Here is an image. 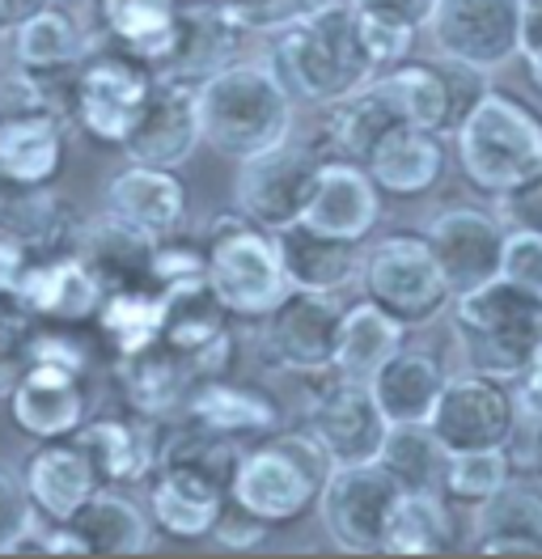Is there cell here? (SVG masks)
<instances>
[{"label":"cell","instance_id":"6da1fadb","mask_svg":"<svg viewBox=\"0 0 542 559\" xmlns=\"http://www.w3.org/2000/svg\"><path fill=\"white\" fill-rule=\"evenodd\" d=\"M200 140L229 162H246L293 136V94L259 60H229L196 81Z\"/></svg>","mask_w":542,"mask_h":559},{"label":"cell","instance_id":"7a4b0ae2","mask_svg":"<svg viewBox=\"0 0 542 559\" xmlns=\"http://www.w3.org/2000/svg\"><path fill=\"white\" fill-rule=\"evenodd\" d=\"M453 153L474 191L505 200L542 178V115L517 94L483 90L453 119Z\"/></svg>","mask_w":542,"mask_h":559},{"label":"cell","instance_id":"3957f363","mask_svg":"<svg viewBox=\"0 0 542 559\" xmlns=\"http://www.w3.org/2000/svg\"><path fill=\"white\" fill-rule=\"evenodd\" d=\"M271 72L284 81L293 98L314 106L335 103L377 76L369 51L361 43L356 13L343 0H331L302 22L275 31Z\"/></svg>","mask_w":542,"mask_h":559},{"label":"cell","instance_id":"277c9868","mask_svg":"<svg viewBox=\"0 0 542 559\" xmlns=\"http://www.w3.org/2000/svg\"><path fill=\"white\" fill-rule=\"evenodd\" d=\"M453 340L467 356V369L487 378L517 382L526 360L542 344V301L508 280H487L458 293L453 301Z\"/></svg>","mask_w":542,"mask_h":559},{"label":"cell","instance_id":"5b68a950","mask_svg":"<svg viewBox=\"0 0 542 559\" xmlns=\"http://www.w3.org/2000/svg\"><path fill=\"white\" fill-rule=\"evenodd\" d=\"M327 475H331V462L318 450V441L309 432H284L229 462L225 496L229 504L259 522L288 525L305 509H314Z\"/></svg>","mask_w":542,"mask_h":559},{"label":"cell","instance_id":"8992f818","mask_svg":"<svg viewBox=\"0 0 542 559\" xmlns=\"http://www.w3.org/2000/svg\"><path fill=\"white\" fill-rule=\"evenodd\" d=\"M203 280H208L212 297L225 306V314L250 318V322H263L288 293V276H284V263H280L275 234L259 229L241 212L221 216L208 229Z\"/></svg>","mask_w":542,"mask_h":559},{"label":"cell","instance_id":"52a82bcc","mask_svg":"<svg viewBox=\"0 0 542 559\" xmlns=\"http://www.w3.org/2000/svg\"><path fill=\"white\" fill-rule=\"evenodd\" d=\"M356 284L403 326H424L453 301L424 234H390L361 254Z\"/></svg>","mask_w":542,"mask_h":559},{"label":"cell","instance_id":"ba28073f","mask_svg":"<svg viewBox=\"0 0 542 559\" xmlns=\"http://www.w3.org/2000/svg\"><path fill=\"white\" fill-rule=\"evenodd\" d=\"M403 496V484L381 462L331 466L327 484L318 491V518L327 538L347 556H381L390 513Z\"/></svg>","mask_w":542,"mask_h":559},{"label":"cell","instance_id":"9c48e42d","mask_svg":"<svg viewBox=\"0 0 542 559\" xmlns=\"http://www.w3.org/2000/svg\"><path fill=\"white\" fill-rule=\"evenodd\" d=\"M512 419H517L512 382L487 378L479 369H462L445 378L424 428L433 432V441L445 454H467V450H505Z\"/></svg>","mask_w":542,"mask_h":559},{"label":"cell","instance_id":"30bf717a","mask_svg":"<svg viewBox=\"0 0 542 559\" xmlns=\"http://www.w3.org/2000/svg\"><path fill=\"white\" fill-rule=\"evenodd\" d=\"M424 31L449 64L500 72L521 56V0H437Z\"/></svg>","mask_w":542,"mask_h":559},{"label":"cell","instance_id":"8fae6325","mask_svg":"<svg viewBox=\"0 0 542 559\" xmlns=\"http://www.w3.org/2000/svg\"><path fill=\"white\" fill-rule=\"evenodd\" d=\"M318 162H322L318 148L293 144V140L237 162V212L246 221H255L259 229H268V234H280V229L297 225L305 212V200L314 191V178H318Z\"/></svg>","mask_w":542,"mask_h":559},{"label":"cell","instance_id":"7c38bea8","mask_svg":"<svg viewBox=\"0 0 542 559\" xmlns=\"http://www.w3.org/2000/svg\"><path fill=\"white\" fill-rule=\"evenodd\" d=\"M153 90V69L128 51L85 56L72 81V115L102 144H123Z\"/></svg>","mask_w":542,"mask_h":559},{"label":"cell","instance_id":"4fadbf2b","mask_svg":"<svg viewBox=\"0 0 542 559\" xmlns=\"http://www.w3.org/2000/svg\"><path fill=\"white\" fill-rule=\"evenodd\" d=\"M200 115H196V81L153 72V90L140 106V119L119 144L128 162L178 170L200 148Z\"/></svg>","mask_w":542,"mask_h":559},{"label":"cell","instance_id":"5bb4252c","mask_svg":"<svg viewBox=\"0 0 542 559\" xmlns=\"http://www.w3.org/2000/svg\"><path fill=\"white\" fill-rule=\"evenodd\" d=\"M386 432H390V424L377 412L365 382L335 373V382L322 385L309 403V437L318 441V450L327 454L331 466L377 462Z\"/></svg>","mask_w":542,"mask_h":559},{"label":"cell","instance_id":"9a60e30c","mask_svg":"<svg viewBox=\"0 0 542 559\" xmlns=\"http://www.w3.org/2000/svg\"><path fill=\"white\" fill-rule=\"evenodd\" d=\"M339 314H343L339 297L288 288L284 301L263 318L268 322V331H263L268 360L288 373H331Z\"/></svg>","mask_w":542,"mask_h":559},{"label":"cell","instance_id":"2e32d148","mask_svg":"<svg viewBox=\"0 0 542 559\" xmlns=\"http://www.w3.org/2000/svg\"><path fill=\"white\" fill-rule=\"evenodd\" d=\"M225 500L229 496H225L221 466H208L196 457H162L157 462L149 509H153V525L169 538H182V543L208 538Z\"/></svg>","mask_w":542,"mask_h":559},{"label":"cell","instance_id":"e0dca14e","mask_svg":"<svg viewBox=\"0 0 542 559\" xmlns=\"http://www.w3.org/2000/svg\"><path fill=\"white\" fill-rule=\"evenodd\" d=\"M505 221L483 209H449L437 212L424 229V242L437 259L449 293H467L500 276V246H505Z\"/></svg>","mask_w":542,"mask_h":559},{"label":"cell","instance_id":"ac0fdd59","mask_svg":"<svg viewBox=\"0 0 542 559\" xmlns=\"http://www.w3.org/2000/svg\"><path fill=\"white\" fill-rule=\"evenodd\" d=\"M377 221H381V191L373 187L369 170L343 157H322L297 225L335 242L361 246Z\"/></svg>","mask_w":542,"mask_h":559},{"label":"cell","instance_id":"d6986e66","mask_svg":"<svg viewBox=\"0 0 542 559\" xmlns=\"http://www.w3.org/2000/svg\"><path fill=\"white\" fill-rule=\"evenodd\" d=\"M102 280L72 254H47V259H31L26 272L17 276V288L9 297V306H17L26 318H51V322H85L98 314Z\"/></svg>","mask_w":542,"mask_h":559},{"label":"cell","instance_id":"ffe728a7","mask_svg":"<svg viewBox=\"0 0 542 559\" xmlns=\"http://www.w3.org/2000/svg\"><path fill=\"white\" fill-rule=\"evenodd\" d=\"M9 412L22 432H31L38 441H64L85 424V385L81 373L60 369V365H43L31 360L17 382L9 385Z\"/></svg>","mask_w":542,"mask_h":559},{"label":"cell","instance_id":"44dd1931","mask_svg":"<svg viewBox=\"0 0 542 559\" xmlns=\"http://www.w3.org/2000/svg\"><path fill=\"white\" fill-rule=\"evenodd\" d=\"M106 212L115 221H123L128 229H136L140 238L162 242V238H174L182 229L187 187L178 182L174 170L132 162L128 170H119L106 182Z\"/></svg>","mask_w":542,"mask_h":559},{"label":"cell","instance_id":"7402d4cb","mask_svg":"<svg viewBox=\"0 0 542 559\" xmlns=\"http://www.w3.org/2000/svg\"><path fill=\"white\" fill-rule=\"evenodd\" d=\"M373 187L386 195H428L445 175V148H440V132L415 128V123H394L386 128L381 140L369 148L365 157Z\"/></svg>","mask_w":542,"mask_h":559},{"label":"cell","instance_id":"603a6c76","mask_svg":"<svg viewBox=\"0 0 542 559\" xmlns=\"http://www.w3.org/2000/svg\"><path fill=\"white\" fill-rule=\"evenodd\" d=\"M471 551L479 556H542V491L508 479L483 504H474Z\"/></svg>","mask_w":542,"mask_h":559},{"label":"cell","instance_id":"cb8c5ba5","mask_svg":"<svg viewBox=\"0 0 542 559\" xmlns=\"http://www.w3.org/2000/svg\"><path fill=\"white\" fill-rule=\"evenodd\" d=\"M72 441L90 454L102 484H140L157 471V432H153V416L140 419H85Z\"/></svg>","mask_w":542,"mask_h":559},{"label":"cell","instance_id":"d4e9b609","mask_svg":"<svg viewBox=\"0 0 542 559\" xmlns=\"http://www.w3.org/2000/svg\"><path fill=\"white\" fill-rule=\"evenodd\" d=\"M98 471L90 454L72 441H47L43 450H34V457L26 462V475H22V488L31 496L34 513L51 518V522H68L94 491H98Z\"/></svg>","mask_w":542,"mask_h":559},{"label":"cell","instance_id":"484cf974","mask_svg":"<svg viewBox=\"0 0 542 559\" xmlns=\"http://www.w3.org/2000/svg\"><path fill=\"white\" fill-rule=\"evenodd\" d=\"M365 385H369L373 403L386 416V424H424L433 416V403L445 385V369L428 352H415L403 344L394 356H386L373 369V378Z\"/></svg>","mask_w":542,"mask_h":559},{"label":"cell","instance_id":"4316f807","mask_svg":"<svg viewBox=\"0 0 542 559\" xmlns=\"http://www.w3.org/2000/svg\"><path fill=\"white\" fill-rule=\"evenodd\" d=\"M246 35L229 17L225 4L203 0L191 9H178V38L174 51L162 64V76H182V81H203L208 72H216L221 64H229L237 51V38Z\"/></svg>","mask_w":542,"mask_h":559},{"label":"cell","instance_id":"83f0119b","mask_svg":"<svg viewBox=\"0 0 542 559\" xmlns=\"http://www.w3.org/2000/svg\"><path fill=\"white\" fill-rule=\"evenodd\" d=\"M60 162H64V128L56 110L34 106L0 119V178L47 187L60 175Z\"/></svg>","mask_w":542,"mask_h":559},{"label":"cell","instance_id":"f1b7e54d","mask_svg":"<svg viewBox=\"0 0 542 559\" xmlns=\"http://www.w3.org/2000/svg\"><path fill=\"white\" fill-rule=\"evenodd\" d=\"M275 246H280V263H284L288 288L339 297V293H347V288L356 284L361 246L335 242V238H322V234H309L305 225L280 229V234H275Z\"/></svg>","mask_w":542,"mask_h":559},{"label":"cell","instance_id":"f546056e","mask_svg":"<svg viewBox=\"0 0 542 559\" xmlns=\"http://www.w3.org/2000/svg\"><path fill=\"white\" fill-rule=\"evenodd\" d=\"M377 90L390 98L394 115L403 123L415 128H428V132H449L453 119H458V98H453V81L445 76V69L428 64V60H399L386 72L373 76Z\"/></svg>","mask_w":542,"mask_h":559},{"label":"cell","instance_id":"4dcf8cb0","mask_svg":"<svg viewBox=\"0 0 542 559\" xmlns=\"http://www.w3.org/2000/svg\"><path fill=\"white\" fill-rule=\"evenodd\" d=\"M394 123H403V119L394 115L390 98L377 90V81H369V85H361V90H352V94L322 106V148L318 153L365 166L369 148Z\"/></svg>","mask_w":542,"mask_h":559},{"label":"cell","instance_id":"1f68e13d","mask_svg":"<svg viewBox=\"0 0 542 559\" xmlns=\"http://www.w3.org/2000/svg\"><path fill=\"white\" fill-rule=\"evenodd\" d=\"M119 382H123L140 416H166L178 403H187L191 385L200 378L182 352H174L166 340H157L149 348L119 356Z\"/></svg>","mask_w":542,"mask_h":559},{"label":"cell","instance_id":"d6a6232c","mask_svg":"<svg viewBox=\"0 0 542 559\" xmlns=\"http://www.w3.org/2000/svg\"><path fill=\"white\" fill-rule=\"evenodd\" d=\"M406 326L394 322L381 306L365 301H352L343 306L335 331V356H331V373L339 378H352V382H369L373 369L403 348Z\"/></svg>","mask_w":542,"mask_h":559},{"label":"cell","instance_id":"836d02e7","mask_svg":"<svg viewBox=\"0 0 542 559\" xmlns=\"http://www.w3.org/2000/svg\"><path fill=\"white\" fill-rule=\"evenodd\" d=\"M187 412L191 419L216 432V437H250V432H271L280 407L275 399L255 390V385H237L225 382L221 373L216 378H200L187 394Z\"/></svg>","mask_w":542,"mask_h":559},{"label":"cell","instance_id":"e575fe53","mask_svg":"<svg viewBox=\"0 0 542 559\" xmlns=\"http://www.w3.org/2000/svg\"><path fill=\"white\" fill-rule=\"evenodd\" d=\"M149 250L153 242L128 229L123 221H115L110 212H102L98 221L76 229L72 254L102 280V288H128V284H144L149 280Z\"/></svg>","mask_w":542,"mask_h":559},{"label":"cell","instance_id":"d590c367","mask_svg":"<svg viewBox=\"0 0 542 559\" xmlns=\"http://www.w3.org/2000/svg\"><path fill=\"white\" fill-rule=\"evenodd\" d=\"M90 56V35L60 4H38L13 31V60L22 72H64Z\"/></svg>","mask_w":542,"mask_h":559},{"label":"cell","instance_id":"8d00e7d4","mask_svg":"<svg viewBox=\"0 0 542 559\" xmlns=\"http://www.w3.org/2000/svg\"><path fill=\"white\" fill-rule=\"evenodd\" d=\"M102 22L128 56L157 72L178 38V0H102Z\"/></svg>","mask_w":542,"mask_h":559},{"label":"cell","instance_id":"74e56055","mask_svg":"<svg viewBox=\"0 0 542 559\" xmlns=\"http://www.w3.org/2000/svg\"><path fill=\"white\" fill-rule=\"evenodd\" d=\"M68 525L81 534L90 556H144L149 543H153L149 518L136 509L132 500L102 488L68 518Z\"/></svg>","mask_w":542,"mask_h":559},{"label":"cell","instance_id":"f35d334b","mask_svg":"<svg viewBox=\"0 0 542 559\" xmlns=\"http://www.w3.org/2000/svg\"><path fill=\"white\" fill-rule=\"evenodd\" d=\"M458 547V522L440 491H403L390 525L381 556H449Z\"/></svg>","mask_w":542,"mask_h":559},{"label":"cell","instance_id":"ab89813d","mask_svg":"<svg viewBox=\"0 0 542 559\" xmlns=\"http://www.w3.org/2000/svg\"><path fill=\"white\" fill-rule=\"evenodd\" d=\"M106 340L115 344L119 356L140 352L149 344L162 340V326H166V297L162 288H144V284H128V288H110L102 297L98 314Z\"/></svg>","mask_w":542,"mask_h":559},{"label":"cell","instance_id":"60d3db41","mask_svg":"<svg viewBox=\"0 0 542 559\" xmlns=\"http://www.w3.org/2000/svg\"><path fill=\"white\" fill-rule=\"evenodd\" d=\"M377 462L403 484V491H440L445 450L424 424H390Z\"/></svg>","mask_w":542,"mask_h":559},{"label":"cell","instance_id":"b9f144b4","mask_svg":"<svg viewBox=\"0 0 542 559\" xmlns=\"http://www.w3.org/2000/svg\"><path fill=\"white\" fill-rule=\"evenodd\" d=\"M512 479L500 450H467V454H445V475H440V496L474 509L492 491H500Z\"/></svg>","mask_w":542,"mask_h":559},{"label":"cell","instance_id":"7bdbcfd3","mask_svg":"<svg viewBox=\"0 0 542 559\" xmlns=\"http://www.w3.org/2000/svg\"><path fill=\"white\" fill-rule=\"evenodd\" d=\"M500 454H505L512 479L542 484V403H530V399L517 394V419L508 428V441Z\"/></svg>","mask_w":542,"mask_h":559},{"label":"cell","instance_id":"ee69618b","mask_svg":"<svg viewBox=\"0 0 542 559\" xmlns=\"http://www.w3.org/2000/svg\"><path fill=\"white\" fill-rule=\"evenodd\" d=\"M500 280L517 284L521 293L542 301V234L530 229H505L500 246Z\"/></svg>","mask_w":542,"mask_h":559},{"label":"cell","instance_id":"f6af8a7d","mask_svg":"<svg viewBox=\"0 0 542 559\" xmlns=\"http://www.w3.org/2000/svg\"><path fill=\"white\" fill-rule=\"evenodd\" d=\"M31 331L34 318H26L9 301H0V399L17 382V373L31 365Z\"/></svg>","mask_w":542,"mask_h":559},{"label":"cell","instance_id":"bcb514c9","mask_svg":"<svg viewBox=\"0 0 542 559\" xmlns=\"http://www.w3.org/2000/svg\"><path fill=\"white\" fill-rule=\"evenodd\" d=\"M38 513H34L31 496L22 488V479H13L9 471H0V556H17V547L31 538Z\"/></svg>","mask_w":542,"mask_h":559},{"label":"cell","instance_id":"7dc6e473","mask_svg":"<svg viewBox=\"0 0 542 559\" xmlns=\"http://www.w3.org/2000/svg\"><path fill=\"white\" fill-rule=\"evenodd\" d=\"M356 17H369V22H386V26H403V31H424L437 0H343Z\"/></svg>","mask_w":542,"mask_h":559},{"label":"cell","instance_id":"c3c4849f","mask_svg":"<svg viewBox=\"0 0 542 559\" xmlns=\"http://www.w3.org/2000/svg\"><path fill=\"white\" fill-rule=\"evenodd\" d=\"M356 26H361V43H365L377 72L406 60L415 47V31H403V26H386V22H369V17H356Z\"/></svg>","mask_w":542,"mask_h":559},{"label":"cell","instance_id":"681fc988","mask_svg":"<svg viewBox=\"0 0 542 559\" xmlns=\"http://www.w3.org/2000/svg\"><path fill=\"white\" fill-rule=\"evenodd\" d=\"M268 522H259V518H250V513H241L237 504L225 500V509H221V518L212 525V538L221 543V547H229V551H250V547H259L263 538H268Z\"/></svg>","mask_w":542,"mask_h":559},{"label":"cell","instance_id":"f907efd6","mask_svg":"<svg viewBox=\"0 0 542 559\" xmlns=\"http://www.w3.org/2000/svg\"><path fill=\"white\" fill-rule=\"evenodd\" d=\"M31 360H43V365H60V369H72V373H85L90 356H85V344H76L64 331H31Z\"/></svg>","mask_w":542,"mask_h":559},{"label":"cell","instance_id":"816d5d0a","mask_svg":"<svg viewBox=\"0 0 542 559\" xmlns=\"http://www.w3.org/2000/svg\"><path fill=\"white\" fill-rule=\"evenodd\" d=\"M500 221L508 229H530V234H542V178L526 182L521 191H512L500 200Z\"/></svg>","mask_w":542,"mask_h":559},{"label":"cell","instance_id":"f5cc1de1","mask_svg":"<svg viewBox=\"0 0 542 559\" xmlns=\"http://www.w3.org/2000/svg\"><path fill=\"white\" fill-rule=\"evenodd\" d=\"M521 56L530 64V81L542 94V0H521Z\"/></svg>","mask_w":542,"mask_h":559},{"label":"cell","instance_id":"db71d44e","mask_svg":"<svg viewBox=\"0 0 542 559\" xmlns=\"http://www.w3.org/2000/svg\"><path fill=\"white\" fill-rule=\"evenodd\" d=\"M34 259V250L26 242H17V238H9V234H0V301H9L13 297V288H17V276L26 272V263Z\"/></svg>","mask_w":542,"mask_h":559},{"label":"cell","instance_id":"11a10c76","mask_svg":"<svg viewBox=\"0 0 542 559\" xmlns=\"http://www.w3.org/2000/svg\"><path fill=\"white\" fill-rule=\"evenodd\" d=\"M517 382H521V390H517L521 399H530V403H542V344L534 348V356L526 360V369H521V378H517Z\"/></svg>","mask_w":542,"mask_h":559},{"label":"cell","instance_id":"9f6ffc18","mask_svg":"<svg viewBox=\"0 0 542 559\" xmlns=\"http://www.w3.org/2000/svg\"><path fill=\"white\" fill-rule=\"evenodd\" d=\"M13 17V0H0V26Z\"/></svg>","mask_w":542,"mask_h":559},{"label":"cell","instance_id":"6f0895ef","mask_svg":"<svg viewBox=\"0 0 542 559\" xmlns=\"http://www.w3.org/2000/svg\"><path fill=\"white\" fill-rule=\"evenodd\" d=\"M38 4H60V9H68V4H81V0H38Z\"/></svg>","mask_w":542,"mask_h":559},{"label":"cell","instance_id":"680465c9","mask_svg":"<svg viewBox=\"0 0 542 559\" xmlns=\"http://www.w3.org/2000/svg\"><path fill=\"white\" fill-rule=\"evenodd\" d=\"M216 4H225V0H216Z\"/></svg>","mask_w":542,"mask_h":559}]
</instances>
